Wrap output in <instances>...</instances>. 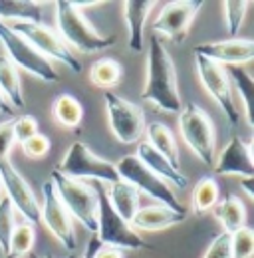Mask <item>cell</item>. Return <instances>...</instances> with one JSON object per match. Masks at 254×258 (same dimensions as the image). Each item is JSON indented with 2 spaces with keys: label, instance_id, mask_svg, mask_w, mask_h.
<instances>
[{
  "label": "cell",
  "instance_id": "obj_1",
  "mask_svg": "<svg viewBox=\"0 0 254 258\" xmlns=\"http://www.w3.org/2000/svg\"><path fill=\"white\" fill-rule=\"evenodd\" d=\"M141 99L153 103L167 113H179L183 103L177 84V68L173 64L163 40L153 34L147 52V82L141 92Z\"/></svg>",
  "mask_w": 254,
  "mask_h": 258
},
{
  "label": "cell",
  "instance_id": "obj_2",
  "mask_svg": "<svg viewBox=\"0 0 254 258\" xmlns=\"http://www.w3.org/2000/svg\"><path fill=\"white\" fill-rule=\"evenodd\" d=\"M56 24H58V36L64 40V44H70L84 54H95L113 48L117 42L115 36H101L84 18L82 10L76 8V4L70 0L56 2Z\"/></svg>",
  "mask_w": 254,
  "mask_h": 258
},
{
  "label": "cell",
  "instance_id": "obj_3",
  "mask_svg": "<svg viewBox=\"0 0 254 258\" xmlns=\"http://www.w3.org/2000/svg\"><path fill=\"white\" fill-rule=\"evenodd\" d=\"M92 189H94L95 199H97L95 236L101 242V246H111V248H119V250H145V248H149V244L111 207L107 193H105V185L99 181H94Z\"/></svg>",
  "mask_w": 254,
  "mask_h": 258
},
{
  "label": "cell",
  "instance_id": "obj_4",
  "mask_svg": "<svg viewBox=\"0 0 254 258\" xmlns=\"http://www.w3.org/2000/svg\"><path fill=\"white\" fill-rule=\"evenodd\" d=\"M179 131L195 157L213 167L217 155V133L209 113L197 103H185L179 111Z\"/></svg>",
  "mask_w": 254,
  "mask_h": 258
},
{
  "label": "cell",
  "instance_id": "obj_5",
  "mask_svg": "<svg viewBox=\"0 0 254 258\" xmlns=\"http://www.w3.org/2000/svg\"><path fill=\"white\" fill-rule=\"evenodd\" d=\"M50 179L54 183V189L60 197L62 205L70 213V217L78 219L80 225L86 230L95 234V230H97V199H95L92 185H88L80 179L66 177L58 169L52 171Z\"/></svg>",
  "mask_w": 254,
  "mask_h": 258
},
{
  "label": "cell",
  "instance_id": "obj_6",
  "mask_svg": "<svg viewBox=\"0 0 254 258\" xmlns=\"http://www.w3.org/2000/svg\"><path fill=\"white\" fill-rule=\"evenodd\" d=\"M115 169H117L119 181H125L131 187H135L139 193H145L147 197L159 201V205L173 209L181 215H187V207L175 197L171 187L163 179H159L155 173H151L135 155L121 157L119 163H115Z\"/></svg>",
  "mask_w": 254,
  "mask_h": 258
},
{
  "label": "cell",
  "instance_id": "obj_7",
  "mask_svg": "<svg viewBox=\"0 0 254 258\" xmlns=\"http://www.w3.org/2000/svg\"><path fill=\"white\" fill-rule=\"evenodd\" d=\"M12 32H16L20 38H24L32 48L48 58H54L58 62L66 64L72 72H82V62L74 52L64 44V40L54 32L52 28L44 26L42 22H26V20H14V22H4Z\"/></svg>",
  "mask_w": 254,
  "mask_h": 258
},
{
  "label": "cell",
  "instance_id": "obj_8",
  "mask_svg": "<svg viewBox=\"0 0 254 258\" xmlns=\"http://www.w3.org/2000/svg\"><path fill=\"white\" fill-rule=\"evenodd\" d=\"M62 175L66 177H72V179H94L99 183H117L119 181V175H117V169H115V163L107 161L99 155H95L94 151L82 143V141H76L70 145L66 157H64L60 165L56 167Z\"/></svg>",
  "mask_w": 254,
  "mask_h": 258
},
{
  "label": "cell",
  "instance_id": "obj_9",
  "mask_svg": "<svg viewBox=\"0 0 254 258\" xmlns=\"http://www.w3.org/2000/svg\"><path fill=\"white\" fill-rule=\"evenodd\" d=\"M0 44L4 46L8 60L16 68H22L24 72H28L32 76H36L38 80L48 82V84L60 82V74L54 70L50 60L40 56L24 38L12 32L2 20H0Z\"/></svg>",
  "mask_w": 254,
  "mask_h": 258
},
{
  "label": "cell",
  "instance_id": "obj_10",
  "mask_svg": "<svg viewBox=\"0 0 254 258\" xmlns=\"http://www.w3.org/2000/svg\"><path fill=\"white\" fill-rule=\"evenodd\" d=\"M105 109L111 133L121 143H139L143 129H145V115L141 107L115 92H105Z\"/></svg>",
  "mask_w": 254,
  "mask_h": 258
},
{
  "label": "cell",
  "instance_id": "obj_11",
  "mask_svg": "<svg viewBox=\"0 0 254 258\" xmlns=\"http://www.w3.org/2000/svg\"><path fill=\"white\" fill-rule=\"evenodd\" d=\"M197 72H199V80H201L205 92L221 107L228 123L234 125L238 121V109L232 99V84L228 80L226 68L217 62H211L203 56H197Z\"/></svg>",
  "mask_w": 254,
  "mask_h": 258
},
{
  "label": "cell",
  "instance_id": "obj_12",
  "mask_svg": "<svg viewBox=\"0 0 254 258\" xmlns=\"http://www.w3.org/2000/svg\"><path fill=\"white\" fill-rule=\"evenodd\" d=\"M40 221L50 228V232L58 238L66 250H76V232L72 226V217L62 205L60 197L54 189L52 179L42 185V207H40Z\"/></svg>",
  "mask_w": 254,
  "mask_h": 258
},
{
  "label": "cell",
  "instance_id": "obj_13",
  "mask_svg": "<svg viewBox=\"0 0 254 258\" xmlns=\"http://www.w3.org/2000/svg\"><path fill=\"white\" fill-rule=\"evenodd\" d=\"M0 183H2V191L6 193V199L10 201V205L28 221V225H38L40 223V203L36 201L30 185L16 171V167L10 163V159L0 161Z\"/></svg>",
  "mask_w": 254,
  "mask_h": 258
},
{
  "label": "cell",
  "instance_id": "obj_14",
  "mask_svg": "<svg viewBox=\"0 0 254 258\" xmlns=\"http://www.w3.org/2000/svg\"><path fill=\"white\" fill-rule=\"evenodd\" d=\"M203 2L201 0H179V2H169L159 18L153 24V32L155 36H165L177 44H183L187 34L190 30V24L197 16V12L201 10Z\"/></svg>",
  "mask_w": 254,
  "mask_h": 258
},
{
  "label": "cell",
  "instance_id": "obj_15",
  "mask_svg": "<svg viewBox=\"0 0 254 258\" xmlns=\"http://www.w3.org/2000/svg\"><path fill=\"white\" fill-rule=\"evenodd\" d=\"M213 171L217 175H236L240 179H254L252 139L244 141L242 137L232 135L215 159Z\"/></svg>",
  "mask_w": 254,
  "mask_h": 258
},
{
  "label": "cell",
  "instance_id": "obj_16",
  "mask_svg": "<svg viewBox=\"0 0 254 258\" xmlns=\"http://www.w3.org/2000/svg\"><path fill=\"white\" fill-rule=\"evenodd\" d=\"M195 56H203L221 66H242L254 56V42L250 38H230L219 42H205L195 46Z\"/></svg>",
  "mask_w": 254,
  "mask_h": 258
},
{
  "label": "cell",
  "instance_id": "obj_17",
  "mask_svg": "<svg viewBox=\"0 0 254 258\" xmlns=\"http://www.w3.org/2000/svg\"><path fill=\"white\" fill-rule=\"evenodd\" d=\"M187 215H181L173 209H167L163 205H149V207H139L137 213L133 215L129 226L133 230H149V232H157L165 230L175 225L185 223Z\"/></svg>",
  "mask_w": 254,
  "mask_h": 258
},
{
  "label": "cell",
  "instance_id": "obj_18",
  "mask_svg": "<svg viewBox=\"0 0 254 258\" xmlns=\"http://www.w3.org/2000/svg\"><path fill=\"white\" fill-rule=\"evenodd\" d=\"M135 157L143 163L151 173H155L159 179H163L165 183H173L177 189H187L189 181L187 177L181 173V169L173 167L161 153H157L147 141H139L137 143V153Z\"/></svg>",
  "mask_w": 254,
  "mask_h": 258
},
{
  "label": "cell",
  "instance_id": "obj_19",
  "mask_svg": "<svg viewBox=\"0 0 254 258\" xmlns=\"http://www.w3.org/2000/svg\"><path fill=\"white\" fill-rule=\"evenodd\" d=\"M153 2L149 0H127L123 2V12H125V22L129 28V48L133 52L143 50V30H145V20L149 16Z\"/></svg>",
  "mask_w": 254,
  "mask_h": 258
},
{
  "label": "cell",
  "instance_id": "obj_20",
  "mask_svg": "<svg viewBox=\"0 0 254 258\" xmlns=\"http://www.w3.org/2000/svg\"><path fill=\"white\" fill-rule=\"evenodd\" d=\"M145 135H147V143L161 153L173 167L179 169V147H177V139L173 135V131L167 127L165 123L153 121L149 125H145Z\"/></svg>",
  "mask_w": 254,
  "mask_h": 258
},
{
  "label": "cell",
  "instance_id": "obj_21",
  "mask_svg": "<svg viewBox=\"0 0 254 258\" xmlns=\"http://www.w3.org/2000/svg\"><path fill=\"white\" fill-rule=\"evenodd\" d=\"M105 193H107L111 207L117 211V215L123 221L131 223L133 215L139 209V191L125 181H117V183H111L109 187H105Z\"/></svg>",
  "mask_w": 254,
  "mask_h": 258
},
{
  "label": "cell",
  "instance_id": "obj_22",
  "mask_svg": "<svg viewBox=\"0 0 254 258\" xmlns=\"http://www.w3.org/2000/svg\"><path fill=\"white\" fill-rule=\"evenodd\" d=\"M219 223L222 225V232L226 234H234L236 230H240L242 226H246V209L242 205V201L234 195H226L221 203L217 205L215 211Z\"/></svg>",
  "mask_w": 254,
  "mask_h": 258
},
{
  "label": "cell",
  "instance_id": "obj_23",
  "mask_svg": "<svg viewBox=\"0 0 254 258\" xmlns=\"http://www.w3.org/2000/svg\"><path fill=\"white\" fill-rule=\"evenodd\" d=\"M0 94L14 109L24 107V94L20 88L18 68L8 60V56H0Z\"/></svg>",
  "mask_w": 254,
  "mask_h": 258
},
{
  "label": "cell",
  "instance_id": "obj_24",
  "mask_svg": "<svg viewBox=\"0 0 254 258\" xmlns=\"http://www.w3.org/2000/svg\"><path fill=\"white\" fill-rule=\"evenodd\" d=\"M52 115L58 121V125L78 131V129L82 127L84 107H82V103L72 96V94H62V96H58L54 99Z\"/></svg>",
  "mask_w": 254,
  "mask_h": 258
},
{
  "label": "cell",
  "instance_id": "obj_25",
  "mask_svg": "<svg viewBox=\"0 0 254 258\" xmlns=\"http://www.w3.org/2000/svg\"><path fill=\"white\" fill-rule=\"evenodd\" d=\"M0 20L42 22V8L38 2H28V0H0Z\"/></svg>",
  "mask_w": 254,
  "mask_h": 258
},
{
  "label": "cell",
  "instance_id": "obj_26",
  "mask_svg": "<svg viewBox=\"0 0 254 258\" xmlns=\"http://www.w3.org/2000/svg\"><path fill=\"white\" fill-rule=\"evenodd\" d=\"M121 76H123V68L113 58H101L90 70L92 84H95L97 88H103L105 92H111V88H115L121 82Z\"/></svg>",
  "mask_w": 254,
  "mask_h": 258
},
{
  "label": "cell",
  "instance_id": "obj_27",
  "mask_svg": "<svg viewBox=\"0 0 254 258\" xmlns=\"http://www.w3.org/2000/svg\"><path fill=\"white\" fill-rule=\"evenodd\" d=\"M219 185L213 177H203L199 179V183L193 187V195H190V203H193V211L197 215H205L209 213L217 201H219Z\"/></svg>",
  "mask_w": 254,
  "mask_h": 258
},
{
  "label": "cell",
  "instance_id": "obj_28",
  "mask_svg": "<svg viewBox=\"0 0 254 258\" xmlns=\"http://www.w3.org/2000/svg\"><path fill=\"white\" fill-rule=\"evenodd\" d=\"M226 74H228L230 84H234V88L238 90V96L242 97V105H244V113H246V121H248V125L252 127L254 125V119H252L254 82H252V78H250V74L244 72L240 66H228V68H226Z\"/></svg>",
  "mask_w": 254,
  "mask_h": 258
},
{
  "label": "cell",
  "instance_id": "obj_29",
  "mask_svg": "<svg viewBox=\"0 0 254 258\" xmlns=\"http://www.w3.org/2000/svg\"><path fill=\"white\" fill-rule=\"evenodd\" d=\"M34 240H36V232H34V226L32 225L14 226V232H12L10 242H8L6 258H20L30 254Z\"/></svg>",
  "mask_w": 254,
  "mask_h": 258
},
{
  "label": "cell",
  "instance_id": "obj_30",
  "mask_svg": "<svg viewBox=\"0 0 254 258\" xmlns=\"http://www.w3.org/2000/svg\"><path fill=\"white\" fill-rule=\"evenodd\" d=\"M248 10V2L246 0H226L222 2V12H224V22H226V32L230 36L238 32V28L244 22Z\"/></svg>",
  "mask_w": 254,
  "mask_h": 258
},
{
  "label": "cell",
  "instance_id": "obj_31",
  "mask_svg": "<svg viewBox=\"0 0 254 258\" xmlns=\"http://www.w3.org/2000/svg\"><path fill=\"white\" fill-rule=\"evenodd\" d=\"M254 254V230L242 226L230 234V258H252Z\"/></svg>",
  "mask_w": 254,
  "mask_h": 258
},
{
  "label": "cell",
  "instance_id": "obj_32",
  "mask_svg": "<svg viewBox=\"0 0 254 258\" xmlns=\"http://www.w3.org/2000/svg\"><path fill=\"white\" fill-rule=\"evenodd\" d=\"M14 207L6 197L0 199V250L6 256L8 252V242L14 232Z\"/></svg>",
  "mask_w": 254,
  "mask_h": 258
},
{
  "label": "cell",
  "instance_id": "obj_33",
  "mask_svg": "<svg viewBox=\"0 0 254 258\" xmlns=\"http://www.w3.org/2000/svg\"><path fill=\"white\" fill-rule=\"evenodd\" d=\"M12 133H14V143H24L30 137L38 133V121L32 115H22L18 119H12Z\"/></svg>",
  "mask_w": 254,
  "mask_h": 258
},
{
  "label": "cell",
  "instance_id": "obj_34",
  "mask_svg": "<svg viewBox=\"0 0 254 258\" xmlns=\"http://www.w3.org/2000/svg\"><path fill=\"white\" fill-rule=\"evenodd\" d=\"M20 147H22V151H24L26 157H30V159H40V157L48 155L52 143H50V139H48L46 135H42V133L38 131L34 137H30L28 141H24Z\"/></svg>",
  "mask_w": 254,
  "mask_h": 258
},
{
  "label": "cell",
  "instance_id": "obj_35",
  "mask_svg": "<svg viewBox=\"0 0 254 258\" xmlns=\"http://www.w3.org/2000/svg\"><path fill=\"white\" fill-rule=\"evenodd\" d=\"M203 258H230V234L226 232L217 234Z\"/></svg>",
  "mask_w": 254,
  "mask_h": 258
},
{
  "label": "cell",
  "instance_id": "obj_36",
  "mask_svg": "<svg viewBox=\"0 0 254 258\" xmlns=\"http://www.w3.org/2000/svg\"><path fill=\"white\" fill-rule=\"evenodd\" d=\"M14 145V133H12V119L0 123V161L8 159L10 147Z\"/></svg>",
  "mask_w": 254,
  "mask_h": 258
},
{
  "label": "cell",
  "instance_id": "obj_37",
  "mask_svg": "<svg viewBox=\"0 0 254 258\" xmlns=\"http://www.w3.org/2000/svg\"><path fill=\"white\" fill-rule=\"evenodd\" d=\"M94 258H123V250L119 248H111V246H101Z\"/></svg>",
  "mask_w": 254,
  "mask_h": 258
},
{
  "label": "cell",
  "instance_id": "obj_38",
  "mask_svg": "<svg viewBox=\"0 0 254 258\" xmlns=\"http://www.w3.org/2000/svg\"><path fill=\"white\" fill-rule=\"evenodd\" d=\"M101 248V242L97 240V236H92L90 240H88V246H86V250H84V254H82V258H94L95 252Z\"/></svg>",
  "mask_w": 254,
  "mask_h": 258
},
{
  "label": "cell",
  "instance_id": "obj_39",
  "mask_svg": "<svg viewBox=\"0 0 254 258\" xmlns=\"http://www.w3.org/2000/svg\"><path fill=\"white\" fill-rule=\"evenodd\" d=\"M14 111H16V109H14V107L4 99V96L0 94V113H2V115H6V117H12V115H14Z\"/></svg>",
  "mask_w": 254,
  "mask_h": 258
},
{
  "label": "cell",
  "instance_id": "obj_40",
  "mask_svg": "<svg viewBox=\"0 0 254 258\" xmlns=\"http://www.w3.org/2000/svg\"><path fill=\"white\" fill-rule=\"evenodd\" d=\"M240 187L244 189V193L248 199H252L254 197V191H252V179H240Z\"/></svg>",
  "mask_w": 254,
  "mask_h": 258
},
{
  "label": "cell",
  "instance_id": "obj_41",
  "mask_svg": "<svg viewBox=\"0 0 254 258\" xmlns=\"http://www.w3.org/2000/svg\"><path fill=\"white\" fill-rule=\"evenodd\" d=\"M28 256H30V258H46V256H40V254H34V252H30ZM48 258H50V256H48Z\"/></svg>",
  "mask_w": 254,
  "mask_h": 258
},
{
  "label": "cell",
  "instance_id": "obj_42",
  "mask_svg": "<svg viewBox=\"0 0 254 258\" xmlns=\"http://www.w3.org/2000/svg\"><path fill=\"white\" fill-rule=\"evenodd\" d=\"M0 199H2V183H0Z\"/></svg>",
  "mask_w": 254,
  "mask_h": 258
},
{
  "label": "cell",
  "instance_id": "obj_43",
  "mask_svg": "<svg viewBox=\"0 0 254 258\" xmlns=\"http://www.w3.org/2000/svg\"><path fill=\"white\" fill-rule=\"evenodd\" d=\"M4 258H6V256H4Z\"/></svg>",
  "mask_w": 254,
  "mask_h": 258
}]
</instances>
